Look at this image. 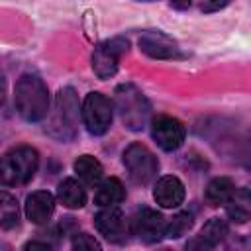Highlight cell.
I'll list each match as a JSON object with an SVG mask.
<instances>
[{"label":"cell","mask_w":251,"mask_h":251,"mask_svg":"<svg viewBox=\"0 0 251 251\" xmlns=\"http://www.w3.org/2000/svg\"><path fill=\"white\" fill-rule=\"evenodd\" d=\"M14 104L25 122H39L49 112V90L37 75H22L16 82Z\"/></svg>","instance_id":"cell-1"},{"label":"cell","mask_w":251,"mask_h":251,"mask_svg":"<svg viewBox=\"0 0 251 251\" xmlns=\"http://www.w3.org/2000/svg\"><path fill=\"white\" fill-rule=\"evenodd\" d=\"M76 126H78V98L73 88H61L55 98V108L49 116L45 131L59 141H69L76 135Z\"/></svg>","instance_id":"cell-2"},{"label":"cell","mask_w":251,"mask_h":251,"mask_svg":"<svg viewBox=\"0 0 251 251\" xmlns=\"http://www.w3.org/2000/svg\"><path fill=\"white\" fill-rule=\"evenodd\" d=\"M39 165V155L33 147L29 145H20L10 149L2 157V184L4 186H16V184H25L33 178L35 171Z\"/></svg>","instance_id":"cell-3"},{"label":"cell","mask_w":251,"mask_h":251,"mask_svg":"<svg viewBox=\"0 0 251 251\" xmlns=\"http://www.w3.org/2000/svg\"><path fill=\"white\" fill-rule=\"evenodd\" d=\"M116 108L122 124L127 129L139 131L147 126L151 108L143 92L137 90L133 84H120L116 88Z\"/></svg>","instance_id":"cell-4"},{"label":"cell","mask_w":251,"mask_h":251,"mask_svg":"<svg viewBox=\"0 0 251 251\" xmlns=\"http://www.w3.org/2000/svg\"><path fill=\"white\" fill-rule=\"evenodd\" d=\"M124 165L127 169V175L137 184H147L157 176L159 161L153 155L151 149H147L141 143H131L124 151Z\"/></svg>","instance_id":"cell-5"},{"label":"cell","mask_w":251,"mask_h":251,"mask_svg":"<svg viewBox=\"0 0 251 251\" xmlns=\"http://www.w3.org/2000/svg\"><path fill=\"white\" fill-rule=\"evenodd\" d=\"M80 114H82V120H84V126H86L88 133L104 135L112 126L114 108H112L110 98H106L100 92H90V94H86V98L82 102V112Z\"/></svg>","instance_id":"cell-6"},{"label":"cell","mask_w":251,"mask_h":251,"mask_svg":"<svg viewBox=\"0 0 251 251\" xmlns=\"http://www.w3.org/2000/svg\"><path fill=\"white\" fill-rule=\"evenodd\" d=\"M127 39L114 37L100 43L92 53V71L98 78H110L118 71L120 57L127 51Z\"/></svg>","instance_id":"cell-7"},{"label":"cell","mask_w":251,"mask_h":251,"mask_svg":"<svg viewBox=\"0 0 251 251\" xmlns=\"http://www.w3.org/2000/svg\"><path fill=\"white\" fill-rule=\"evenodd\" d=\"M151 135L157 141V145L165 151H175L184 143L186 129L184 126L171 116H157L151 122Z\"/></svg>","instance_id":"cell-8"},{"label":"cell","mask_w":251,"mask_h":251,"mask_svg":"<svg viewBox=\"0 0 251 251\" xmlns=\"http://www.w3.org/2000/svg\"><path fill=\"white\" fill-rule=\"evenodd\" d=\"M94 226L112 243H122V241L127 239V222H126V216L116 206L102 208L96 214V218H94Z\"/></svg>","instance_id":"cell-9"},{"label":"cell","mask_w":251,"mask_h":251,"mask_svg":"<svg viewBox=\"0 0 251 251\" xmlns=\"http://www.w3.org/2000/svg\"><path fill=\"white\" fill-rule=\"evenodd\" d=\"M139 49L153 59H175L180 57V47L173 37L163 31H145L139 37Z\"/></svg>","instance_id":"cell-10"},{"label":"cell","mask_w":251,"mask_h":251,"mask_svg":"<svg viewBox=\"0 0 251 251\" xmlns=\"http://www.w3.org/2000/svg\"><path fill=\"white\" fill-rule=\"evenodd\" d=\"M165 231H167L165 218L157 210H153V208H141L135 214V233L145 243L159 241L165 235Z\"/></svg>","instance_id":"cell-11"},{"label":"cell","mask_w":251,"mask_h":251,"mask_svg":"<svg viewBox=\"0 0 251 251\" xmlns=\"http://www.w3.org/2000/svg\"><path fill=\"white\" fill-rule=\"evenodd\" d=\"M153 198L163 208H176L184 200V184L173 175L161 176L153 188Z\"/></svg>","instance_id":"cell-12"},{"label":"cell","mask_w":251,"mask_h":251,"mask_svg":"<svg viewBox=\"0 0 251 251\" xmlns=\"http://www.w3.org/2000/svg\"><path fill=\"white\" fill-rule=\"evenodd\" d=\"M55 210V198L47 190L31 192L25 200V216L33 224H45Z\"/></svg>","instance_id":"cell-13"},{"label":"cell","mask_w":251,"mask_h":251,"mask_svg":"<svg viewBox=\"0 0 251 251\" xmlns=\"http://www.w3.org/2000/svg\"><path fill=\"white\" fill-rule=\"evenodd\" d=\"M226 212L233 222H239V224L251 220V190L235 188L226 202Z\"/></svg>","instance_id":"cell-14"},{"label":"cell","mask_w":251,"mask_h":251,"mask_svg":"<svg viewBox=\"0 0 251 251\" xmlns=\"http://www.w3.org/2000/svg\"><path fill=\"white\" fill-rule=\"evenodd\" d=\"M126 198V188L118 178H106L98 184L96 194H94V202L102 208L108 206H116Z\"/></svg>","instance_id":"cell-15"},{"label":"cell","mask_w":251,"mask_h":251,"mask_svg":"<svg viewBox=\"0 0 251 251\" xmlns=\"http://www.w3.org/2000/svg\"><path fill=\"white\" fill-rule=\"evenodd\" d=\"M57 196L63 202V206H67L71 210L82 208L86 202V192L80 186V182H76L75 178H65L57 188Z\"/></svg>","instance_id":"cell-16"},{"label":"cell","mask_w":251,"mask_h":251,"mask_svg":"<svg viewBox=\"0 0 251 251\" xmlns=\"http://www.w3.org/2000/svg\"><path fill=\"white\" fill-rule=\"evenodd\" d=\"M75 173L78 175V178L88 184V186H94L98 184V180L102 178V165L98 159H94L92 155H80L76 161H75Z\"/></svg>","instance_id":"cell-17"},{"label":"cell","mask_w":251,"mask_h":251,"mask_svg":"<svg viewBox=\"0 0 251 251\" xmlns=\"http://www.w3.org/2000/svg\"><path fill=\"white\" fill-rule=\"evenodd\" d=\"M233 190H235V188H233V182H231L227 176H218V178L210 180V184H208V188H206V200H208L210 204H214V206L226 204Z\"/></svg>","instance_id":"cell-18"},{"label":"cell","mask_w":251,"mask_h":251,"mask_svg":"<svg viewBox=\"0 0 251 251\" xmlns=\"http://www.w3.org/2000/svg\"><path fill=\"white\" fill-rule=\"evenodd\" d=\"M20 214H18V202L12 194H8L6 190H2L0 194V224L2 229H12L18 226Z\"/></svg>","instance_id":"cell-19"},{"label":"cell","mask_w":251,"mask_h":251,"mask_svg":"<svg viewBox=\"0 0 251 251\" xmlns=\"http://www.w3.org/2000/svg\"><path fill=\"white\" fill-rule=\"evenodd\" d=\"M227 235V224L222 218H212L204 224V227L200 229V237L206 239L210 245H218L224 237Z\"/></svg>","instance_id":"cell-20"},{"label":"cell","mask_w":251,"mask_h":251,"mask_svg":"<svg viewBox=\"0 0 251 251\" xmlns=\"http://www.w3.org/2000/svg\"><path fill=\"white\" fill-rule=\"evenodd\" d=\"M190 227H192V214H188V212H178V214L173 216L171 222L167 224L165 235L171 237V239H176V237L184 235Z\"/></svg>","instance_id":"cell-21"},{"label":"cell","mask_w":251,"mask_h":251,"mask_svg":"<svg viewBox=\"0 0 251 251\" xmlns=\"http://www.w3.org/2000/svg\"><path fill=\"white\" fill-rule=\"evenodd\" d=\"M235 159L239 161V165L247 171H251V129L237 141L235 147Z\"/></svg>","instance_id":"cell-22"},{"label":"cell","mask_w":251,"mask_h":251,"mask_svg":"<svg viewBox=\"0 0 251 251\" xmlns=\"http://www.w3.org/2000/svg\"><path fill=\"white\" fill-rule=\"evenodd\" d=\"M73 251H102L98 239L90 233H76L73 237Z\"/></svg>","instance_id":"cell-23"},{"label":"cell","mask_w":251,"mask_h":251,"mask_svg":"<svg viewBox=\"0 0 251 251\" xmlns=\"http://www.w3.org/2000/svg\"><path fill=\"white\" fill-rule=\"evenodd\" d=\"M214 245H210L206 239H202L200 235L192 237L188 243H186V251H212Z\"/></svg>","instance_id":"cell-24"},{"label":"cell","mask_w":251,"mask_h":251,"mask_svg":"<svg viewBox=\"0 0 251 251\" xmlns=\"http://www.w3.org/2000/svg\"><path fill=\"white\" fill-rule=\"evenodd\" d=\"M24 251H53V249L43 241H27L24 245Z\"/></svg>","instance_id":"cell-25"},{"label":"cell","mask_w":251,"mask_h":251,"mask_svg":"<svg viewBox=\"0 0 251 251\" xmlns=\"http://www.w3.org/2000/svg\"><path fill=\"white\" fill-rule=\"evenodd\" d=\"M229 251H251V237H241V239H237V241L229 247Z\"/></svg>","instance_id":"cell-26"},{"label":"cell","mask_w":251,"mask_h":251,"mask_svg":"<svg viewBox=\"0 0 251 251\" xmlns=\"http://www.w3.org/2000/svg\"><path fill=\"white\" fill-rule=\"evenodd\" d=\"M224 6H226V2H220V4H202L200 10L210 12V10H220V8H224Z\"/></svg>","instance_id":"cell-27"},{"label":"cell","mask_w":251,"mask_h":251,"mask_svg":"<svg viewBox=\"0 0 251 251\" xmlns=\"http://www.w3.org/2000/svg\"><path fill=\"white\" fill-rule=\"evenodd\" d=\"M2 251H12V249H10L8 245H2Z\"/></svg>","instance_id":"cell-28"},{"label":"cell","mask_w":251,"mask_h":251,"mask_svg":"<svg viewBox=\"0 0 251 251\" xmlns=\"http://www.w3.org/2000/svg\"><path fill=\"white\" fill-rule=\"evenodd\" d=\"M161 251H169V249H161Z\"/></svg>","instance_id":"cell-29"}]
</instances>
